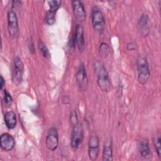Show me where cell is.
Masks as SVG:
<instances>
[{"instance_id":"obj_12","label":"cell","mask_w":161,"mask_h":161,"mask_svg":"<svg viewBox=\"0 0 161 161\" xmlns=\"http://www.w3.org/2000/svg\"><path fill=\"white\" fill-rule=\"evenodd\" d=\"M74 38L75 41V45L77 47L80 52H83L85 50V40L84 35V29L83 27L77 24L75 27V31L74 34Z\"/></svg>"},{"instance_id":"obj_18","label":"cell","mask_w":161,"mask_h":161,"mask_svg":"<svg viewBox=\"0 0 161 161\" xmlns=\"http://www.w3.org/2000/svg\"><path fill=\"white\" fill-rule=\"evenodd\" d=\"M161 138L160 134L158 133L156 134L153 138V145L155 148V150L157 153L158 157L160 158H161Z\"/></svg>"},{"instance_id":"obj_10","label":"cell","mask_w":161,"mask_h":161,"mask_svg":"<svg viewBox=\"0 0 161 161\" xmlns=\"http://www.w3.org/2000/svg\"><path fill=\"white\" fill-rule=\"evenodd\" d=\"M137 147L140 155L146 160L152 158V152L149 146L148 141L145 138H140L137 141Z\"/></svg>"},{"instance_id":"obj_9","label":"cell","mask_w":161,"mask_h":161,"mask_svg":"<svg viewBox=\"0 0 161 161\" xmlns=\"http://www.w3.org/2000/svg\"><path fill=\"white\" fill-rule=\"evenodd\" d=\"M76 82L81 91H86L88 86V79L84 63H81L76 73Z\"/></svg>"},{"instance_id":"obj_26","label":"cell","mask_w":161,"mask_h":161,"mask_svg":"<svg viewBox=\"0 0 161 161\" xmlns=\"http://www.w3.org/2000/svg\"><path fill=\"white\" fill-rule=\"evenodd\" d=\"M62 103H63L64 104H68L70 103V99H69V98L67 96H64L62 97Z\"/></svg>"},{"instance_id":"obj_20","label":"cell","mask_w":161,"mask_h":161,"mask_svg":"<svg viewBox=\"0 0 161 161\" xmlns=\"http://www.w3.org/2000/svg\"><path fill=\"white\" fill-rule=\"evenodd\" d=\"M109 52V48L107 43L103 42L99 47V53L103 56H106Z\"/></svg>"},{"instance_id":"obj_15","label":"cell","mask_w":161,"mask_h":161,"mask_svg":"<svg viewBox=\"0 0 161 161\" xmlns=\"http://www.w3.org/2000/svg\"><path fill=\"white\" fill-rule=\"evenodd\" d=\"M148 16L147 14H143L140 16L138 23V27L141 32V34L145 36H147L149 32L148 28Z\"/></svg>"},{"instance_id":"obj_23","label":"cell","mask_w":161,"mask_h":161,"mask_svg":"<svg viewBox=\"0 0 161 161\" xmlns=\"http://www.w3.org/2000/svg\"><path fill=\"white\" fill-rule=\"evenodd\" d=\"M28 47H29L30 52L31 53H35V50L34 43H33V40H32V39H31V38L29 40V43H28Z\"/></svg>"},{"instance_id":"obj_19","label":"cell","mask_w":161,"mask_h":161,"mask_svg":"<svg viewBox=\"0 0 161 161\" xmlns=\"http://www.w3.org/2000/svg\"><path fill=\"white\" fill-rule=\"evenodd\" d=\"M38 46L40 52H41L43 57L45 58H49L50 57V54L46 45L42 40H40L38 43Z\"/></svg>"},{"instance_id":"obj_4","label":"cell","mask_w":161,"mask_h":161,"mask_svg":"<svg viewBox=\"0 0 161 161\" xmlns=\"http://www.w3.org/2000/svg\"><path fill=\"white\" fill-rule=\"evenodd\" d=\"M8 31L12 39H17L19 35V28L16 14L13 9L9 10L7 14Z\"/></svg>"},{"instance_id":"obj_1","label":"cell","mask_w":161,"mask_h":161,"mask_svg":"<svg viewBox=\"0 0 161 161\" xmlns=\"http://www.w3.org/2000/svg\"><path fill=\"white\" fill-rule=\"evenodd\" d=\"M93 67L97 77V84L99 89L103 92L110 91L111 89V83L104 65L102 62L96 60L94 62Z\"/></svg>"},{"instance_id":"obj_13","label":"cell","mask_w":161,"mask_h":161,"mask_svg":"<svg viewBox=\"0 0 161 161\" xmlns=\"http://www.w3.org/2000/svg\"><path fill=\"white\" fill-rule=\"evenodd\" d=\"M14 145L15 140L11 135L8 133H4L1 135L0 146L3 150L6 152L11 151L13 149Z\"/></svg>"},{"instance_id":"obj_11","label":"cell","mask_w":161,"mask_h":161,"mask_svg":"<svg viewBox=\"0 0 161 161\" xmlns=\"http://www.w3.org/2000/svg\"><path fill=\"white\" fill-rule=\"evenodd\" d=\"M71 4L75 18L80 21H84L86 18V13L82 2L74 0L71 1Z\"/></svg>"},{"instance_id":"obj_2","label":"cell","mask_w":161,"mask_h":161,"mask_svg":"<svg viewBox=\"0 0 161 161\" xmlns=\"http://www.w3.org/2000/svg\"><path fill=\"white\" fill-rule=\"evenodd\" d=\"M136 69L138 72V81L140 84H145L150 77V70L147 58L143 56H139L136 60Z\"/></svg>"},{"instance_id":"obj_17","label":"cell","mask_w":161,"mask_h":161,"mask_svg":"<svg viewBox=\"0 0 161 161\" xmlns=\"http://www.w3.org/2000/svg\"><path fill=\"white\" fill-rule=\"evenodd\" d=\"M48 4L49 6V9L47 13L55 15L57 10L61 6L62 1L59 0H51L48 1Z\"/></svg>"},{"instance_id":"obj_22","label":"cell","mask_w":161,"mask_h":161,"mask_svg":"<svg viewBox=\"0 0 161 161\" xmlns=\"http://www.w3.org/2000/svg\"><path fill=\"white\" fill-rule=\"evenodd\" d=\"M70 122L72 126H74L79 123L77 113L75 111H72L70 114Z\"/></svg>"},{"instance_id":"obj_8","label":"cell","mask_w":161,"mask_h":161,"mask_svg":"<svg viewBox=\"0 0 161 161\" xmlns=\"http://www.w3.org/2000/svg\"><path fill=\"white\" fill-rule=\"evenodd\" d=\"M45 144L47 148L50 151H55L58 145V133L55 127H52L48 131Z\"/></svg>"},{"instance_id":"obj_24","label":"cell","mask_w":161,"mask_h":161,"mask_svg":"<svg viewBox=\"0 0 161 161\" xmlns=\"http://www.w3.org/2000/svg\"><path fill=\"white\" fill-rule=\"evenodd\" d=\"M127 49L129 50H133L136 48V45L134 42H130L126 45Z\"/></svg>"},{"instance_id":"obj_3","label":"cell","mask_w":161,"mask_h":161,"mask_svg":"<svg viewBox=\"0 0 161 161\" xmlns=\"http://www.w3.org/2000/svg\"><path fill=\"white\" fill-rule=\"evenodd\" d=\"M91 23L94 30L98 34H103L105 30L106 22L103 13L96 6H94L91 14Z\"/></svg>"},{"instance_id":"obj_16","label":"cell","mask_w":161,"mask_h":161,"mask_svg":"<svg viewBox=\"0 0 161 161\" xmlns=\"http://www.w3.org/2000/svg\"><path fill=\"white\" fill-rule=\"evenodd\" d=\"M4 122L6 127L9 130H12L15 128L17 123L16 114L13 111H7L4 114Z\"/></svg>"},{"instance_id":"obj_5","label":"cell","mask_w":161,"mask_h":161,"mask_svg":"<svg viewBox=\"0 0 161 161\" xmlns=\"http://www.w3.org/2000/svg\"><path fill=\"white\" fill-rule=\"evenodd\" d=\"M23 63L18 56H15L13 59V69L12 75V80L14 84L18 85L23 80Z\"/></svg>"},{"instance_id":"obj_14","label":"cell","mask_w":161,"mask_h":161,"mask_svg":"<svg viewBox=\"0 0 161 161\" xmlns=\"http://www.w3.org/2000/svg\"><path fill=\"white\" fill-rule=\"evenodd\" d=\"M113 144L111 138L107 139L104 144L102 160L104 161L113 160Z\"/></svg>"},{"instance_id":"obj_7","label":"cell","mask_w":161,"mask_h":161,"mask_svg":"<svg viewBox=\"0 0 161 161\" xmlns=\"http://www.w3.org/2000/svg\"><path fill=\"white\" fill-rule=\"evenodd\" d=\"M99 151V140L96 133H92L90 135L88 141V155L89 158L92 160H96Z\"/></svg>"},{"instance_id":"obj_21","label":"cell","mask_w":161,"mask_h":161,"mask_svg":"<svg viewBox=\"0 0 161 161\" xmlns=\"http://www.w3.org/2000/svg\"><path fill=\"white\" fill-rule=\"evenodd\" d=\"M4 101L8 106H10L13 102V98L11 94L6 90H4Z\"/></svg>"},{"instance_id":"obj_25","label":"cell","mask_w":161,"mask_h":161,"mask_svg":"<svg viewBox=\"0 0 161 161\" xmlns=\"http://www.w3.org/2000/svg\"><path fill=\"white\" fill-rule=\"evenodd\" d=\"M4 86H5V80L3 78V77L2 75H1V77H0V89H1V90L3 89Z\"/></svg>"},{"instance_id":"obj_6","label":"cell","mask_w":161,"mask_h":161,"mask_svg":"<svg viewBox=\"0 0 161 161\" xmlns=\"http://www.w3.org/2000/svg\"><path fill=\"white\" fill-rule=\"evenodd\" d=\"M84 138L83 129L81 124L77 123V125L73 126L72 133H71V139H70V145L72 148L75 151L77 150L80 145L82 143Z\"/></svg>"}]
</instances>
